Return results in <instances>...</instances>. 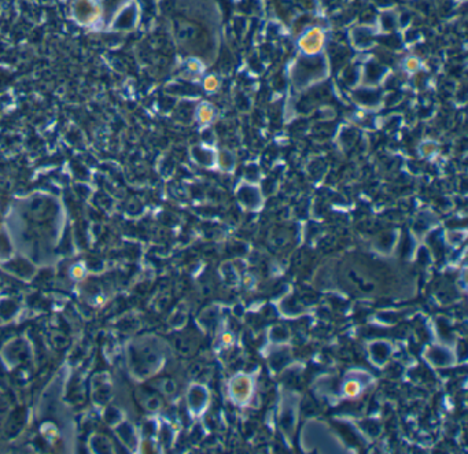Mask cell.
<instances>
[{
  "label": "cell",
  "mask_w": 468,
  "mask_h": 454,
  "mask_svg": "<svg viewBox=\"0 0 468 454\" xmlns=\"http://www.w3.org/2000/svg\"><path fill=\"white\" fill-rule=\"evenodd\" d=\"M417 66H419V62H417L416 59H409V61L406 62V67H408V70L410 71L416 70Z\"/></svg>",
  "instance_id": "7"
},
{
  "label": "cell",
  "mask_w": 468,
  "mask_h": 454,
  "mask_svg": "<svg viewBox=\"0 0 468 454\" xmlns=\"http://www.w3.org/2000/svg\"><path fill=\"white\" fill-rule=\"evenodd\" d=\"M214 117V110L209 104L201 106L198 110V120L201 122H210Z\"/></svg>",
  "instance_id": "4"
},
{
  "label": "cell",
  "mask_w": 468,
  "mask_h": 454,
  "mask_svg": "<svg viewBox=\"0 0 468 454\" xmlns=\"http://www.w3.org/2000/svg\"><path fill=\"white\" fill-rule=\"evenodd\" d=\"M74 273H76V275H74V276H78V277H80V276H81V273H83V270H81V269H80V268H76V270H74Z\"/></svg>",
  "instance_id": "9"
},
{
  "label": "cell",
  "mask_w": 468,
  "mask_h": 454,
  "mask_svg": "<svg viewBox=\"0 0 468 454\" xmlns=\"http://www.w3.org/2000/svg\"><path fill=\"white\" fill-rule=\"evenodd\" d=\"M323 44H324V33L320 28L310 29L300 40V47L306 55H316L317 52H320Z\"/></svg>",
  "instance_id": "2"
},
{
  "label": "cell",
  "mask_w": 468,
  "mask_h": 454,
  "mask_svg": "<svg viewBox=\"0 0 468 454\" xmlns=\"http://www.w3.org/2000/svg\"><path fill=\"white\" fill-rule=\"evenodd\" d=\"M173 390H174V383H173V382H170V380L165 382V391H167V392H172Z\"/></svg>",
  "instance_id": "8"
},
{
  "label": "cell",
  "mask_w": 468,
  "mask_h": 454,
  "mask_svg": "<svg viewBox=\"0 0 468 454\" xmlns=\"http://www.w3.org/2000/svg\"><path fill=\"white\" fill-rule=\"evenodd\" d=\"M217 85H218V80L216 78V77H213V76L207 77V78L205 80V88H206V90H209V91L216 90V88H217Z\"/></svg>",
  "instance_id": "5"
},
{
  "label": "cell",
  "mask_w": 468,
  "mask_h": 454,
  "mask_svg": "<svg viewBox=\"0 0 468 454\" xmlns=\"http://www.w3.org/2000/svg\"><path fill=\"white\" fill-rule=\"evenodd\" d=\"M76 18L85 25H94L102 18V7L94 0H77L73 7Z\"/></svg>",
  "instance_id": "1"
},
{
  "label": "cell",
  "mask_w": 468,
  "mask_h": 454,
  "mask_svg": "<svg viewBox=\"0 0 468 454\" xmlns=\"http://www.w3.org/2000/svg\"><path fill=\"white\" fill-rule=\"evenodd\" d=\"M160 406V401L157 399V398H150L147 401V408L148 409H157Z\"/></svg>",
  "instance_id": "6"
},
{
  "label": "cell",
  "mask_w": 468,
  "mask_h": 454,
  "mask_svg": "<svg viewBox=\"0 0 468 454\" xmlns=\"http://www.w3.org/2000/svg\"><path fill=\"white\" fill-rule=\"evenodd\" d=\"M312 67H309L308 62H305V64H302L301 66H298L297 67V74H295V80H297V83L300 84H306L309 81H312V80H317V78H321V76L324 74V65L320 64L319 66L317 65H314V61L310 65Z\"/></svg>",
  "instance_id": "3"
}]
</instances>
